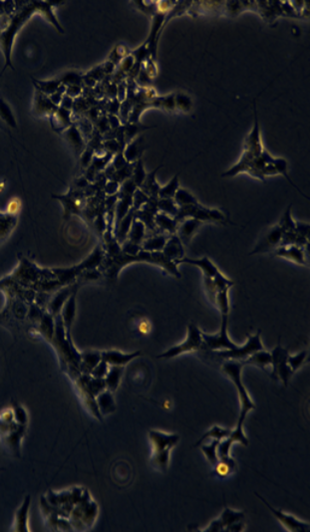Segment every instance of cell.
<instances>
[{
  "label": "cell",
  "mask_w": 310,
  "mask_h": 532,
  "mask_svg": "<svg viewBox=\"0 0 310 532\" xmlns=\"http://www.w3.org/2000/svg\"><path fill=\"white\" fill-rule=\"evenodd\" d=\"M22 208V204H21V201L18 199V198H13L9 201L8 205H7V208H6V213L8 215H11V216H15L16 214H18L21 210Z\"/></svg>",
  "instance_id": "cell-38"
},
{
  "label": "cell",
  "mask_w": 310,
  "mask_h": 532,
  "mask_svg": "<svg viewBox=\"0 0 310 532\" xmlns=\"http://www.w3.org/2000/svg\"><path fill=\"white\" fill-rule=\"evenodd\" d=\"M59 106L55 105L51 99L44 95L43 93L40 92L38 89L35 90V96H34V106H33V112L38 116H52Z\"/></svg>",
  "instance_id": "cell-15"
},
{
  "label": "cell",
  "mask_w": 310,
  "mask_h": 532,
  "mask_svg": "<svg viewBox=\"0 0 310 532\" xmlns=\"http://www.w3.org/2000/svg\"><path fill=\"white\" fill-rule=\"evenodd\" d=\"M80 92H81V88L79 86H69L68 88H66V95L69 96L70 98L76 97Z\"/></svg>",
  "instance_id": "cell-44"
},
{
  "label": "cell",
  "mask_w": 310,
  "mask_h": 532,
  "mask_svg": "<svg viewBox=\"0 0 310 532\" xmlns=\"http://www.w3.org/2000/svg\"><path fill=\"white\" fill-rule=\"evenodd\" d=\"M149 439L153 446V455L151 458V464L158 470L166 472L170 463V455L175 447L180 437L176 434H167L158 430L149 431Z\"/></svg>",
  "instance_id": "cell-3"
},
{
  "label": "cell",
  "mask_w": 310,
  "mask_h": 532,
  "mask_svg": "<svg viewBox=\"0 0 310 532\" xmlns=\"http://www.w3.org/2000/svg\"><path fill=\"white\" fill-rule=\"evenodd\" d=\"M257 495L260 497V499L263 501V503L266 505V507L268 508V509L271 511V513L285 525V527L287 528L288 531L292 532H306L309 531V523L308 522H304L302 520H299L297 519L295 516L293 515H290V514H287L285 512H283L281 510H278V509H273L269 506V503L262 497L261 495H259L257 493Z\"/></svg>",
  "instance_id": "cell-9"
},
{
  "label": "cell",
  "mask_w": 310,
  "mask_h": 532,
  "mask_svg": "<svg viewBox=\"0 0 310 532\" xmlns=\"http://www.w3.org/2000/svg\"><path fill=\"white\" fill-rule=\"evenodd\" d=\"M202 221L200 220L194 218H187L182 222L181 226H178L176 234L179 236L183 244H189L194 233L200 229Z\"/></svg>",
  "instance_id": "cell-17"
},
{
  "label": "cell",
  "mask_w": 310,
  "mask_h": 532,
  "mask_svg": "<svg viewBox=\"0 0 310 532\" xmlns=\"http://www.w3.org/2000/svg\"><path fill=\"white\" fill-rule=\"evenodd\" d=\"M179 189V180L178 175L173 178V180L167 185L160 187L158 197L160 199H174L177 190Z\"/></svg>",
  "instance_id": "cell-31"
},
{
  "label": "cell",
  "mask_w": 310,
  "mask_h": 532,
  "mask_svg": "<svg viewBox=\"0 0 310 532\" xmlns=\"http://www.w3.org/2000/svg\"><path fill=\"white\" fill-rule=\"evenodd\" d=\"M0 118L11 128L17 129V123H16L15 116H14L10 106L2 98H0Z\"/></svg>",
  "instance_id": "cell-29"
},
{
  "label": "cell",
  "mask_w": 310,
  "mask_h": 532,
  "mask_svg": "<svg viewBox=\"0 0 310 532\" xmlns=\"http://www.w3.org/2000/svg\"><path fill=\"white\" fill-rule=\"evenodd\" d=\"M51 124L58 132L66 131L71 127V111L59 107L51 116Z\"/></svg>",
  "instance_id": "cell-19"
},
{
  "label": "cell",
  "mask_w": 310,
  "mask_h": 532,
  "mask_svg": "<svg viewBox=\"0 0 310 532\" xmlns=\"http://www.w3.org/2000/svg\"><path fill=\"white\" fill-rule=\"evenodd\" d=\"M307 355H308L307 351H301L296 355H290V354L288 355L287 363H288L289 367L291 368V370L293 371V373H295L304 364V362L307 358Z\"/></svg>",
  "instance_id": "cell-32"
},
{
  "label": "cell",
  "mask_w": 310,
  "mask_h": 532,
  "mask_svg": "<svg viewBox=\"0 0 310 532\" xmlns=\"http://www.w3.org/2000/svg\"><path fill=\"white\" fill-rule=\"evenodd\" d=\"M78 81H79V75L74 72L65 74L63 76V78L60 80L62 85H69V86H78L77 85Z\"/></svg>",
  "instance_id": "cell-41"
},
{
  "label": "cell",
  "mask_w": 310,
  "mask_h": 532,
  "mask_svg": "<svg viewBox=\"0 0 310 532\" xmlns=\"http://www.w3.org/2000/svg\"><path fill=\"white\" fill-rule=\"evenodd\" d=\"M168 236L166 233H155L150 237H146L141 244L142 249L148 253H162Z\"/></svg>",
  "instance_id": "cell-18"
},
{
  "label": "cell",
  "mask_w": 310,
  "mask_h": 532,
  "mask_svg": "<svg viewBox=\"0 0 310 532\" xmlns=\"http://www.w3.org/2000/svg\"><path fill=\"white\" fill-rule=\"evenodd\" d=\"M220 440H213V441L209 444H204L202 445V452L204 453V455L206 456L207 460L210 462V463L214 466L215 465V463L218 462V457H217V445L219 443Z\"/></svg>",
  "instance_id": "cell-30"
},
{
  "label": "cell",
  "mask_w": 310,
  "mask_h": 532,
  "mask_svg": "<svg viewBox=\"0 0 310 532\" xmlns=\"http://www.w3.org/2000/svg\"><path fill=\"white\" fill-rule=\"evenodd\" d=\"M145 238H146V226L141 220L134 218L130 232L128 234L127 240L141 245L143 243Z\"/></svg>",
  "instance_id": "cell-23"
},
{
  "label": "cell",
  "mask_w": 310,
  "mask_h": 532,
  "mask_svg": "<svg viewBox=\"0 0 310 532\" xmlns=\"http://www.w3.org/2000/svg\"><path fill=\"white\" fill-rule=\"evenodd\" d=\"M183 263L191 264L192 266L200 268L204 274V278L212 279L219 272V269L215 266V263L208 256H204L202 258H189V257L185 256L176 262L177 265L183 264Z\"/></svg>",
  "instance_id": "cell-12"
},
{
  "label": "cell",
  "mask_w": 310,
  "mask_h": 532,
  "mask_svg": "<svg viewBox=\"0 0 310 532\" xmlns=\"http://www.w3.org/2000/svg\"><path fill=\"white\" fill-rule=\"evenodd\" d=\"M284 233L285 232L283 231V229L279 226H275L263 237V240L258 243V245L256 246V248L253 249V251L251 254L253 255V254L270 251L273 249L275 250L278 246H280Z\"/></svg>",
  "instance_id": "cell-11"
},
{
  "label": "cell",
  "mask_w": 310,
  "mask_h": 532,
  "mask_svg": "<svg viewBox=\"0 0 310 532\" xmlns=\"http://www.w3.org/2000/svg\"><path fill=\"white\" fill-rule=\"evenodd\" d=\"M174 202L176 203V205L179 208H183V207L199 204L196 199L191 194V192H189L188 190L183 189V188H179L177 190V192H176V194L174 197Z\"/></svg>",
  "instance_id": "cell-27"
},
{
  "label": "cell",
  "mask_w": 310,
  "mask_h": 532,
  "mask_svg": "<svg viewBox=\"0 0 310 532\" xmlns=\"http://www.w3.org/2000/svg\"><path fill=\"white\" fill-rule=\"evenodd\" d=\"M203 348V336L202 331L198 328L196 325L189 324L187 338L184 342L167 349L164 353L160 354L158 358L161 359H173L178 357L184 353L196 351Z\"/></svg>",
  "instance_id": "cell-6"
},
{
  "label": "cell",
  "mask_w": 310,
  "mask_h": 532,
  "mask_svg": "<svg viewBox=\"0 0 310 532\" xmlns=\"http://www.w3.org/2000/svg\"><path fill=\"white\" fill-rule=\"evenodd\" d=\"M245 528V524L242 520L237 521L224 528V531H242Z\"/></svg>",
  "instance_id": "cell-43"
},
{
  "label": "cell",
  "mask_w": 310,
  "mask_h": 532,
  "mask_svg": "<svg viewBox=\"0 0 310 532\" xmlns=\"http://www.w3.org/2000/svg\"><path fill=\"white\" fill-rule=\"evenodd\" d=\"M271 366L272 373L271 377L273 379H280L284 385L287 387L288 381L293 375V371L289 367L287 363V357L289 355L288 350L280 345V341L275 348L271 351Z\"/></svg>",
  "instance_id": "cell-8"
},
{
  "label": "cell",
  "mask_w": 310,
  "mask_h": 532,
  "mask_svg": "<svg viewBox=\"0 0 310 532\" xmlns=\"http://www.w3.org/2000/svg\"><path fill=\"white\" fill-rule=\"evenodd\" d=\"M241 363L242 365H252L266 371V367L271 366V355L269 352L263 349L253 353L252 355L241 361Z\"/></svg>",
  "instance_id": "cell-20"
},
{
  "label": "cell",
  "mask_w": 310,
  "mask_h": 532,
  "mask_svg": "<svg viewBox=\"0 0 310 532\" xmlns=\"http://www.w3.org/2000/svg\"><path fill=\"white\" fill-rule=\"evenodd\" d=\"M242 363L239 361H226L222 364L221 369L231 378V380L234 382L237 391L239 393V402H240V414H239V422L238 425L243 426V423L245 421V417L247 414L256 409V405L253 404L249 394L247 392L245 386L242 383L241 380V370H242Z\"/></svg>",
  "instance_id": "cell-4"
},
{
  "label": "cell",
  "mask_w": 310,
  "mask_h": 532,
  "mask_svg": "<svg viewBox=\"0 0 310 532\" xmlns=\"http://www.w3.org/2000/svg\"><path fill=\"white\" fill-rule=\"evenodd\" d=\"M163 255L175 263L185 257L184 244L177 234H172L167 237L166 245L163 249Z\"/></svg>",
  "instance_id": "cell-16"
},
{
  "label": "cell",
  "mask_w": 310,
  "mask_h": 532,
  "mask_svg": "<svg viewBox=\"0 0 310 532\" xmlns=\"http://www.w3.org/2000/svg\"><path fill=\"white\" fill-rule=\"evenodd\" d=\"M53 2H44V1H31L27 4L22 6L19 10H17L13 15L9 17L7 26L2 30L0 34V47L4 55V67L0 72V77L5 72L7 68L14 69L12 61H11V55H12V46L14 42L15 35L18 33V31L21 29V27L26 23L30 17L36 13L40 12L44 15V17L47 19L50 23L53 24L60 33H64V30L62 29L61 25L58 23L56 16L54 15L52 11Z\"/></svg>",
  "instance_id": "cell-1"
},
{
  "label": "cell",
  "mask_w": 310,
  "mask_h": 532,
  "mask_svg": "<svg viewBox=\"0 0 310 532\" xmlns=\"http://www.w3.org/2000/svg\"><path fill=\"white\" fill-rule=\"evenodd\" d=\"M99 404L101 406V411H103L104 414L111 413L115 409L114 401H113L112 395L110 394V392L103 393V395L99 398Z\"/></svg>",
  "instance_id": "cell-35"
},
{
  "label": "cell",
  "mask_w": 310,
  "mask_h": 532,
  "mask_svg": "<svg viewBox=\"0 0 310 532\" xmlns=\"http://www.w3.org/2000/svg\"><path fill=\"white\" fill-rule=\"evenodd\" d=\"M228 321H229V316H221L220 329L215 334H207V333L202 332L203 348L209 350L210 352H214V351L232 350V349L238 347V344L233 342L229 336Z\"/></svg>",
  "instance_id": "cell-7"
},
{
  "label": "cell",
  "mask_w": 310,
  "mask_h": 532,
  "mask_svg": "<svg viewBox=\"0 0 310 532\" xmlns=\"http://www.w3.org/2000/svg\"><path fill=\"white\" fill-rule=\"evenodd\" d=\"M214 467H215V469H214L213 473L220 479L228 478L235 470V468L231 464L221 462V461H218L217 463H215Z\"/></svg>",
  "instance_id": "cell-34"
},
{
  "label": "cell",
  "mask_w": 310,
  "mask_h": 532,
  "mask_svg": "<svg viewBox=\"0 0 310 532\" xmlns=\"http://www.w3.org/2000/svg\"><path fill=\"white\" fill-rule=\"evenodd\" d=\"M133 220H134V213L131 211L116 226L115 234H116L117 242L120 244H122L124 241L127 240Z\"/></svg>",
  "instance_id": "cell-22"
},
{
  "label": "cell",
  "mask_w": 310,
  "mask_h": 532,
  "mask_svg": "<svg viewBox=\"0 0 310 532\" xmlns=\"http://www.w3.org/2000/svg\"><path fill=\"white\" fill-rule=\"evenodd\" d=\"M146 179V174H145V170H144L143 164L142 162H140L137 163L136 165V169L134 171V179H133V182L134 184L137 185V186H141V185L143 184L144 181Z\"/></svg>",
  "instance_id": "cell-39"
},
{
  "label": "cell",
  "mask_w": 310,
  "mask_h": 532,
  "mask_svg": "<svg viewBox=\"0 0 310 532\" xmlns=\"http://www.w3.org/2000/svg\"><path fill=\"white\" fill-rule=\"evenodd\" d=\"M109 256H110V262H109V271L108 274L112 276H117L120 270L126 266L127 264L133 263V262H147L151 264H155L159 267H162L165 269L170 274H172L175 277H181V272L178 268L179 265H177L174 261L170 260L163 253H148L145 250H141L139 255L135 256H129L124 255L121 250L119 243L117 241L110 242L109 244Z\"/></svg>",
  "instance_id": "cell-2"
},
{
  "label": "cell",
  "mask_w": 310,
  "mask_h": 532,
  "mask_svg": "<svg viewBox=\"0 0 310 532\" xmlns=\"http://www.w3.org/2000/svg\"><path fill=\"white\" fill-rule=\"evenodd\" d=\"M33 81H34L35 88L38 89L40 92L43 93L44 95H46L48 97L53 95L54 93L59 89V87L61 86L60 80H49V81L33 80Z\"/></svg>",
  "instance_id": "cell-28"
},
{
  "label": "cell",
  "mask_w": 310,
  "mask_h": 532,
  "mask_svg": "<svg viewBox=\"0 0 310 532\" xmlns=\"http://www.w3.org/2000/svg\"><path fill=\"white\" fill-rule=\"evenodd\" d=\"M1 17H2V13H0V19H1Z\"/></svg>",
  "instance_id": "cell-46"
},
{
  "label": "cell",
  "mask_w": 310,
  "mask_h": 532,
  "mask_svg": "<svg viewBox=\"0 0 310 532\" xmlns=\"http://www.w3.org/2000/svg\"><path fill=\"white\" fill-rule=\"evenodd\" d=\"M141 351L133 353H123L118 350H109L101 354L102 360H104L109 366H122L129 364L135 358L141 356Z\"/></svg>",
  "instance_id": "cell-13"
},
{
  "label": "cell",
  "mask_w": 310,
  "mask_h": 532,
  "mask_svg": "<svg viewBox=\"0 0 310 532\" xmlns=\"http://www.w3.org/2000/svg\"><path fill=\"white\" fill-rule=\"evenodd\" d=\"M262 331L259 330L255 335H248L247 341L238 347L232 350H223V351H214L213 354H215L217 358L224 360V361H243L253 353L263 350V343L261 338Z\"/></svg>",
  "instance_id": "cell-5"
},
{
  "label": "cell",
  "mask_w": 310,
  "mask_h": 532,
  "mask_svg": "<svg viewBox=\"0 0 310 532\" xmlns=\"http://www.w3.org/2000/svg\"><path fill=\"white\" fill-rule=\"evenodd\" d=\"M138 331L143 335H147L152 331V324L148 319H142L138 324Z\"/></svg>",
  "instance_id": "cell-42"
},
{
  "label": "cell",
  "mask_w": 310,
  "mask_h": 532,
  "mask_svg": "<svg viewBox=\"0 0 310 532\" xmlns=\"http://www.w3.org/2000/svg\"><path fill=\"white\" fill-rule=\"evenodd\" d=\"M1 32H2V28L0 27V34H1Z\"/></svg>",
  "instance_id": "cell-45"
},
{
  "label": "cell",
  "mask_w": 310,
  "mask_h": 532,
  "mask_svg": "<svg viewBox=\"0 0 310 532\" xmlns=\"http://www.w3.org/2000/svg\"><path fill=\"white\" fill-rule=\"evenodd\" d=\"M65 136H66V139H68L70 142V144L73 145L75 148H77V149L82 148L83 141L79 134V131L74 126H71L69 129H67L65 131Z\"/></svg>",
  "instance_id": "cell-36"
},
{
  "label": "cell",
  "mask_w": 310,
  "mask_h": 532,
  "mask_svg": "<svg viewBox=\"0 0 310 532\" xmlns=\"http://www.w3.org/2000/svg\"><path fill=\"white\" fill-rule=\"evenodd\" d=\"M275 256L281 257L292 262H295L299 265L306 264V257L304 255V247L289 244V245H280L275 249Z\"/></svg>",
  "instance_id": "cell-14"
},
{
  "label": "cell",
  "mask_w": 310,
  "mask_h": 532,
  "mask_svg": "<svg viewBox=\"0 0 310 532\" xmlns=\"http://www.w3.org/2000/svg\"><path fill=\"white\" fill-rule=\"evenodd\" d=\"M108 371H109V365L104 360H101L100 363L92 371V374L97 379H103V377H105L107 375Z\"/></svg>",
  "instance_id": "cell-40"
},
{
  "label": "cell",
  "mask_w": 310,
  "mask_h": 532,
  "mask_svg": "<svg viewBox=\"0 0 310 532\" xmlns=\"http://www.w3.org/2000/svg\"><path fill=\"white\" fill-rule=\"evenodd\" d=\"M229 291L230 289H222L215 293V300L216 306L218 307L221 316H229L230 314V299H229Z\"/></svg>",
  "instance_id": "cell-26"
},
{
  "label": "cell",
  "mask_w": 310,
  "mask_h": 532,
  "mask_svg": "<svg viewBox=\"0 0 310 532\" xmlns=\"http://www.w3.org/2000/svg\"><path fill=\"white\" fill-rule=\"evenodd\" d=\"M243 516L244 515H243L242 511H236V510L227 508L222 511L221 515L217 519L212 521L210 526L207 527L205 529V531H223L224 528L228 527L229 525L239 521V520H242Z\"/></svg>",
  "instance_id": "cell-10"
},
{
  "label": "cell",
  "mask_w": 310,
  "mask_h": 532,
  "mask_svg": "<svg viewBox=\"0 0 310 532\" xmlns=\"http://www.w3.org/2000/svg\"><path fill=\"white\" fill-rule=\"evenodd\" d=\"M101 360H102L101 354H99L97 352H92V353H87L85 355L84 363H85V365L87 366V368L89 369V371L92 372L96 366L100 363Z\"/></svg>",
  "instance_id": "cell-37"
},
{
  "label": "cell",
  "mask_w": 310,
  "mask_h": 532,
  "mask_svg": "<svg viewBox=\"0 0 310 532\" xmlns=\"http://www.w3.org/2000/svg\"><path fill=\"white\" fill-rule=\"evenodd\" d=\"M157 206L160 210L163 211V213H166L167 215H172V216L176 217L178 214L179 208L173 199H161L157 203Z\"/></svg>",
  "instance_id": "cell-33"
},
{
  "label": "cell",
  "mask_w": 310,
  "mask_h": 532,
  "mask_svg": "<svg viewBox=\"0 0 310 532\" xmlns=\"http://www.w3.org/2000/svg\"><path fill=\"white\" fill-rule=\"evenodd\" d=\"M231 433H232L231 429H226V428H220L218 426H214L200 440H198V442L195 443V446L201 445L205 440H209V439L218 440H223V439L228 438L231 435Z\"/></svg>",
  "instance_id": "cell-25"
},
{
  "label": "cell",
  "mask_w": 310,
  "mask_h": 532,
  "mask_svg": "<svg viewBox=\"0 0 310 532\" xmlns=\"http://www.w3.org/2000/svg\"><path fill=\"white\" fill-rule=\"evenodd\" d=\"M178 220L173 217H171L170 215H167L166 213H157L155 215V225H156V228L162 230L163 232H167L168 233V235H172V234H176L177 230H178Z\"/></svg>",
  "instance_id": "cell-21"
},
{
  "label": "cell",
  "mask_w": 310,
  "mask_h": 532,
  "mask_svg": "<svg viewBox=\"0 0 310 532\" xmlns=\"http://www.w3.org/2000/svg\"><path fill=\"white\" fill-rule=\"evenodd\" d=\"M123 372H124V367H122V366H110V369L108 371L106 378H105L106 387H108V389L110 391L114 392L119 387V383L121 381V377L123 375Z\"/></svg>",
  "instance_id": "cell-24"
}]
</instances>
